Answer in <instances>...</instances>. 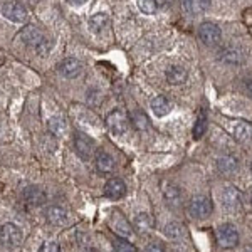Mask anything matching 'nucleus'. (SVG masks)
I'll return each mask as SVG.
<instances>
[{
    "label": "nucleus",
    "mask_w": 252,
    "mask_h": 252,
    "mask_svg": "<svg viewBox=\"0 0 252 252\" xmlns=\"http://www.w3.org/2000/svg\"><path fill=\"white\" fill-rule=\"evenodd\" d=\"M217 241L220 244L222 247H225V249H230V247H235L239 242V232L237 229L232 225V223H223L217 229Z\"/></svg>",
    "instance_id": "obj_5"
},
{
    "label": "nucleus",
    "mask_w": 252,
    "mask_h": 252,
    "mask_svg": "<svg viewBox=\"0 0 252 252\" xmlns=\"http://www.w3.org/2000/svg\"><path fill=\"white\" fill-rule=\"evenodd\" d=\"M185 79H187V71L182 66H172L166 71V81L170 84H173V86L185 83Z\"/></svg>",
    "instance_id": "obj_16"
},
{
    "label": "nucleus",
    "mask_w": 252,
    "mask_h": 252,
    "mask_svg": "<svg viewBox=\"0 0 252 252\" xmlns=\"http://www.w3.org/2000/svg\"><path fill=\"white\" fill-rule=\"evenodd\" d=\"M138 7L143 14H155L157 9H158V2L157 0H138Z\"/></svg>",
    "instance_id": "obj_25"
},
{
    "label": "nucleus",
    "mask_w": 252,
    "mask_h": 252,
    "mask_svg": "<svg viewBox=\"0 0 252 252\" xmlns=\"http://www.w3.org/2000/svg\"><path fill=\"white\" fill-rule=\"evenodd\" d=\"M165 234L168 235L170 239H178V237H182V235H184V229H182L180 223L172 222V223H168V225L165 227Z\"/></svg>",
    "instance_id": "obj_27"
},
{
    "label": "nucleus",
    "mask_w": 252,
    "mask_h": 252,
    "mask_svg": "<svg viewBox=\"0 0 252 252\" xmlns=\"http://www.w3.org/2000/svg\"><path fill=\"white\" fill-rule=\"evenodd\" d=\"M49 129H51L56 136H59L61 133L66 129V123H64L61 118H52V120H49Z\"/></svg>",
    "instance_id": "obj_28"
},
{
    "label": "nucleus",
    "mask_w": 252,
    "mask_h": 252,
    "mask_svg": "<svg viewBox=\"0 0 252 252\" xmlns=\"http://www.w3.org/2000/svg\"><path fill=\"white\" fill-rule=\"evenodd\" d=\"M39 252H61V247L58 242H44L39 247Z\"/></svg>",
    "instance_id": "obj_29"
},
{
    "label": "nucleus",
    "mask_w": 252,
    "mask_h": 252,
    "mask_svg": "<svg viewBox=\"0 0 252 252\" xmlns=\"http://www.w3.org/2000/svg\"><path fill=\"white\" fill-rule=\"evenodd\" d=\"M251 200H252V193H251Z\"/></svg>",
    "instance_id": "obj_37"
},
{
    "label": "nucleus",
    "mask_w": 252,
    "mask_h": 252,
    "mask_svg": "<svg viewBox=\"0 0 252 252\" xmlns=\"http://www.w3.org/2000/svg\"><path fill=\"white\" fill-rule=\"evenodd\" d=\"M145 252H165V249L160 246V244H148Z\"/></svg>",
    "instance_id": "obj_31"
},
{
    "label": "nucleus",
    "mask_w": 252,
    "mask_h": 252,
    "mask_svg": "<svg viewBox=\"0 0 252 252\" xmlns=\"http://www.w3.org/2000/svg\"><path fill=\"white\" fill-rule=\"evenodd\" d=\"M113 247H115V252H136V247L126 239H116L113 242Z\"/></svg>",
    "instance_id": "obj_26"
},
{
    "label": "nucleus",
    "mask_w": 252,
    "mask_h": 252,
    "mask_svg": "<svg viewBox=\"0 0 252 252\" xmlns=\"http://www.w3.org/2000/svg\"><path fill=\"white\" fill-rule=\"evenodd\" d=\"M46 219L49 223H52V225H64V223H67V214L66 210L63 209V207L59 205H51L47 209L46 212Z\"/></svg>",
    "instance_id": "obj_13"
},
{
    "label": "nucleus",
    "mask_w": 252,
    "mask_h": 252,
    "mask_svg": "<svg viewBox=\"0 0 252 252\" xmlns=\"http://www.w3.org/2000/svg\"><path fill=\"white\" fill-rule=\"evenodd\" d=\"M84 252H97V251H96V249H86Z\"/></svg>",
    "instance_id": "obj_35"
},
{
    "label": "nucleus",
    "mask_w": 252,
    "mask_h": 252,
    "mask_svg": "<svg viewBox=\"0 0 252 252\" xmlns=\"http://www.w3.org/2000/svg\"><path fill=\"white\" fill-rule=\"evenodd\" d=\"M241 202H242L241 193H239V190L234 189V187H227L222 192V204L223 207H227V209H230V210L239 209Z\"/></svg>",
    "instance_id": "obj_12"
},
{
    "label": "nucleus",
    "mask_w": 252,
    "mask_h": 252,
    "mask_svg": "<svg viewBox=\"0 0 252 252\" xmlns=\"http://www.w3.org/2000/svg\"><path fill=\"white\" fill-rule=\"evenodd\" d=\"M24 197H26V200L32 205H39L46 200V195H44V192L40 189H35V187H29V189L24 192Z\"/></svg>",
    "instance_id": "obj_20"
},
{
    "label": "nucleus",
    "mask_w": 252,
    "mask_h": 252,
    "mask_svg": "<svg viewBox=\"0 0 252 252\" xmlns=\"http://www.w3.org/2000/svg\"><path fill=\"white\" fill-rule=\"evenodd\" d=\"M109 223H111V229L115 230L118 235H121V237H129L133 232L131 223L126 220L120 212H115L111 215V220H109Z\"/></svg>",
    "instance_id": "obj_9"
},
{
    "label": "nucleus",
    "mask_w": 252,
    "mask_h": 252,
    "mask_svg": "<svg viewBox=\"0 0 252 252\" xmlns=\"http://www.w3.org/2000/svg\"><path fill=\"white\" fill-rule=\"evenodd\" d=\"M217 166H219V170H220L222 173H232L237 170V166H239V161L235 160L234 157H222L220 160L217 161Z\"/></svg>",
    "instance_id": "obj_22"
},
{
    "label": "nucleus",
    "mask_w": 252,
    "mask_h": 252,
    "mask_svg": "<svg viewBox=\"0 0 252 252\" xmlns=\"http://www.w3.org/2000/svg\"><path fill=\"white\" fill-rule=\"evenodd\" d=\"M198 39L205 44V46H217L222 39V32L215 24L212 22H204L198 27Z\"/></svg>",
    "instance_id": "obj_4"
},
{
    "label": "nucleus",
    "mask_w": 252,
    "mask_h": 252,
    "mask_svg": "<svg viewBox=\"0 0 252 252\" xmlns=\"http://www.w3.org/2000/svg\"><path fill=\"white\" fill-rule=\"evenodd\" d=\"M152 111L155 116H165L168 115L170 111H172V104H170V101L166 99L165 96H157L153 97L152 101Z\"/></svg>",
    "instance_id": "obj_15"
},
{
    "label": "nucleus",
    "mask_w": 252,
    "mask_h": 252,
    "mask_svg": "<svg viewBox=\"0 0 252 252\" xmlns=\"http://www.w3.org/2000/svg\"><path fill=\"white\" fill-rule=\"evenodd\" d=\"M0 242L5 249H15L22 242V230L15 223H5L0 229Z\"/></svg>",
    "instance_id": "obj_2"
},
{
    "label": "nucleus",
    "mask_w": 252,
    "mask_h": 252,
    "mask_svg": "<svg viewBox=\"0 0 252 252\" xmlns=\"http://www.w3.org/2000/svg\"><path fill=\"white\" fill-rule=\"evenodd\" d=\"M133 118H136V121H135V125L138 126V128H145L146 126V116L143 115V113H140V111H136L135 115H133Z\"/></svg>",
    "instance_id": "obj_30"
},
{
    "label": "nucleus",
    "mask_w": 252,
    "mask_h": 252,
    "mask_svg": "<svg viewBox=\"0 0 252 252\" xmlns=\"http://www.w3.org/2000/svg\"><path fill=\"white\" fill-rule=\"evenodd\" d=\"M96 168L97 172L101 173H109L113 168H115V160H113V157L109 155L108 152H104V150H101V152L96 153Z\"/></svg>",
    "instance_id": "obj_14"
},
{
    "label": "nucleus",
    "mask_w": 252,
    "mask_h": 252,
    "mask_svg": "<svg viewBox=\"0 0 252 252\" xmlns=\"http://www.w3.org/2000/svg\"><path fill=\"white\" fill-rule=\"evenodd\" d=\"M220 61H223V63H227V64H239L242 61V54H241V51L235 47H225L220 52Z\"/></svg>",
    "instance_id": "obj_19"
},
{
    "label": "nucleus",
    "mask_w": 252,
    "mask_h": 252,
    "mask_svg": "<svg viewBox=\"0 0 252 252\" xmlns=\"http://www.w3.org/2000/svg\"><path fill=\"white\" fill-rule=\"evenodd\" d=\"M184 7L189 14H204L210 7V0H184Z\"/></svg>",
    "instance_id": "obj_17"
},
{
    "label": "nucleus",
    "mask_w": 252,
    "mask_h": 252,
    "mask_svg": "<svg viewBox=\"0 0 252 252\" xmlns=\"http://www.w3.org/2000/svg\"><path fill=\"white\" fill-rule=\"evenodd\" d=\"M212 209H214L212 200H210L209 197H205V195H197V197H193L189 204L190 215H193V217H197V219L209 217L210 212H212Z\"/></svg>",
    "instance_id": "obj_3"
},
{
    "label": "nucleus",
    "mask_w": 252,
    "mask_h": 252,
    "mask_svg": "<svg viewBox=\"0 0 252 252\" xmlns=\"http://www.w3.org/2000/svg\"><path fill=\"white\" fill-rule=\"evenodd\" d=\"M234 136L239 141H251L252 140V125L246 123V121H239L234 126Z\"/></svg>",
    "instance_id": "obj_18"
},
{
    "label": "nucleus",
    "mask_w": 252,
    "mask_h": 252,
    "mask_svg": "<svg viewBox=\"0 0 252 252\" xmlns=\"http://www.w3.org/2000/svg\"><path fill=\"white\" fill-rule=\"evenodd\" d=\"M108 24V15L106 14H96L89 19V27L94 32H101L104 29V26Z\"/></svg>",
    "instance_id": "obj_24"
},
{
    "label": "nucleus",
    "mask_w": 252,
    "mask_h": 252,
    "mask_svg": "<svg viewBox=\"0 0 252 252\" xmlns=\"http://www.w3.org/2000/svg\"><path fill=\"white\" fill-rule=\"evenodd\" d=\"M165 197L168 200H175V198H178V190L175 187H172V190H165Z\"/></svg>",
    "instance_id": "obj_32"
},
{
    "label": "nucleus",
    "mask_w": 252,
    "mask_h": 252,
    "mask_svg": "<svg viewBox=\"0 0 252 252\" xmlns=\"http://www.w3.org/2000/svg\"><path fill=\"white\" fill-rule=\"evenodd\" d=\"M20 37H22L24 44H27L29 47L34 49L39 56H46L52 49V40L46 37V34L34 26L24 27L22 32H20Z\"/></svg>",
    "instance_id": "obj_1"
},
{
    "label": "nucleus",
    "mask_w": 252,
    "mask_h": 252,
    "mask_svg": "<svg viewBox=\"0 0 252 252\" xmlns=\"http://www.w3.org/2000/svg\"><path fill=\"white\" fill-rule=\"evenodd\" d=\"M244 252H252V249H251V247H249V249H246V251H244Z\"/></svg>",
    "instance_id": "obj_36"
},
{
    "label": "nucleus",
    "mask_w": 252,
    "mask_h": 252,
    "mask_svg": "<svg viewBox=\"0 0 252 252\" xmlns=\"http://www.w3.org/2000/svg\"><path fill=\"white\" fill-rule=\"evenodd\" d=\"M133 225H135V229L138 232H148L150 229H152V219H150L148 214H138L135 217V222H133Z\"/></svg>",
    "instance_id": "obj_23"
},
{
    "label": "nucleus",
    "mask_w": 252,
    "mask_h": 252,
    "mask_svg": "<svg viewBox=\"0 0 252 252\" xmlns=\"http://www.w3.org/2000/svg\"><path fill=\"white\" fill-rule=\"evenodd\" d=\"M2 12H3V15H5V19H9L10 22L24 24L27 20L26 7H24L20 2H17V0H9V2H5Z\"/></svg>",
    "instance_id": "obj_7"
},
{
    "label": "nucleus",
    "mask_w": 252,
    "mask_h": 252,
    "mask_svg": "<svg viewBox=\"0 0 252 252\" xmlns=\"http://www.w3.org/2000/svg\"><path fill=\"white\" fill-rule=\"evenodd\" d=\"M247 93H249V96L252 97V81H251L249 84H247Z\"/></svg>",
    "instance_id": "obj_34"
},
{
    "label": "nucleus",
    "mask_w": 252,
    "mask_h": 252,
    "mask_svg": "<svg viewBox=\"0 0 252 252\" xmlns=\"http://www.w3.org/2000/svg\"><path fill=\"white\" fill-rule=\"evenodd\" d=\"M251 170H252V165H251Z\"/></svg>",
    "instance_id": "obj_38"
},
{
    "label": "nucleus",
    "mask_w": 252,
    "mask_h": 252,
    "mask_svg": "<svg viewBox=\"0 0 252 252\" xmlns=\"http://www.w3.org/2000/svg\"><path fill=\"white\" fill-rule=\"evenodd\" d=\"M207 126H209V118H207V111L202 109L200 115L197 118V123L193 126V136L195 138H202L207 131Z\"/></svg>",
    "instance_id": "obj_21"
},
{
    "label": "nucleus",
    "mask_w": 252,
    "mask_h": 252,
    "mask_svg": "<svg viewBox=\"0 0 252 252\" xmlns=\"http://www.w3.org/2000/svg\"><path fill=\"white\" fill-rule=\"evenodd\" d=\"M81 69H83V67H81V63L78 59H72V58L64 59L63 63L59 64L61 74H63L64 78H67V79H74L76 76H79Z\"/></svg>",
    "instance_id": "obj_11"
},
{
    "label": "nucleus",
    "mask_w": 252,
    "mask_h": 252,
    "mask_svg": "<svg viewBox=\"0 0 252 252\" xmlns=\"http://www.w3.org/2000/svg\"><path fill=\"white\" fill-rule=\"evenodd\" d=\"M67 3H69V5L78 7V5H83V3H86V0H67Z\"/></svg>",
    "instance_id": "obj_33"
},
{
    "label": "nucleus",
    "mask_w": 252,
    "mask_h": 252,
    "mask_svg": "<svg viewBox=\"0 0 252 252\" xmlns=\"http://www.w3.org/2000/svg\"><path fill=\"white\" fill-rule=\"evenodd\" d=\"M126 193V185L121 178H111L108 180V184L104 185V195L108 198H113V200H118V198L125 197Z\"/></svg>",
    "instance_id": "obj_10"
},
{
    "label": "nucleus",
    "mask_w": 252,
    "mask_h": 252,
    "mask_svg": "<svg viewBox=\"0 0 252 252\" xmlns=\"http://www.w3.org/2000/svg\"><path fill=\"white\" fill-rule=\"evenodd\" d=\"M106 125L113 135H123L126 129H128V120H126L125 113L118 111V109H115V111L108 115Z\"/></svg>",
    "instance_id": "obj_8"
},
{
    "label": "nucleus",
    "mask_w": 252,
    "mask_h": 252,
    "mask_svg": "<svg viewBox=\"0 0 252 252\" xmlns=\"http://www.w3.org/2000/svg\"><path fill=\"white\" fill-rule=\"evenodd\" d=\"M74 146H76V153H78L84 161L91 160L93 155H94V152H96L94 141H93L88 135H84V133H76Z\"/></svg>",
    "instance_id": "obj_6"
}]
</instances>
